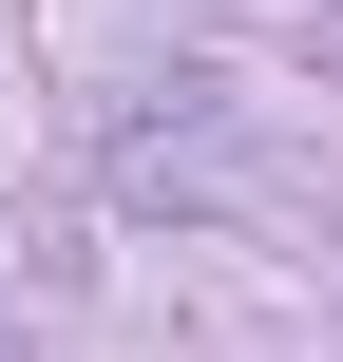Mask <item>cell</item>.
Segmentation results:
<instances>
[]
</instances>
